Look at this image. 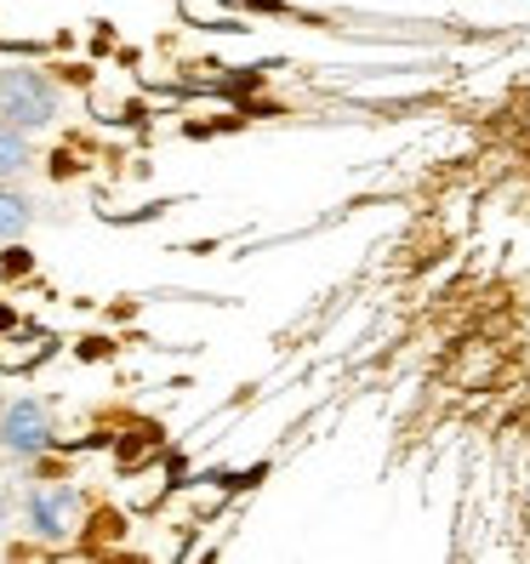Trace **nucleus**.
<instances>
[{"label":"nucleus","instance_id":"nucleus-1","mask_svg":"<svg viewBox=\"0 0 530 564\" xmlns=\"http://www.w3.org/2000/svg\"><path fill=\"white\" fill-rule=\"evenodd\" d=\"M57 109H63V91L41 69H29V63L0 69V120H12L35 138V131H46L57 120Z\"/></svg>","mask_w":530,"mask_h":564},{"label":"nucleus","instance_id":"nucleus-3","mask_svg":"<svg viewBox=\"0 0 530 564\" xmlns=\"http://www.w3.org/2000/svg\"><path fill=\"white\" fill-rule=\"evenodd\" d=\"M80 513H86L80 490L63 485V479H46V485H29V490H23V524L35 530L41 542H69L75 524H80Z\"/></svg>","mask_w":530,"mask_h":564},{"label":"nucleus","instance_id":"nucleus-5","mask_svg":"<svg viewBox=\"0 0 530 564\" xmlns=\"http://www.w3.org/2000/svg\"><path fill=\"white\" fill-rule=\"evenodd\" d=\"M29 160H35V149H29V131L0 120V183H18L29 172Z\"/></svg>","mask_w":530,"mask_h":564},{"label":"nucleus","instance_id":"nucleus-4","mask_svg":"<svg viewBox=\"0 0 530 564\" xmlns=\"http://www.w3.org/2000/svg\"><path fill=\"white\" fill-rule=\"evenodd\" d=\"M29 223H35V200H29L18 183H0V246L23 240Z\"/></svg>","mask_w":530,"mask_h":564},{"label":"nucleus","instance_id":"nucleus-2","mask_svg":"<svg viewBox=\"0 0 530 564\" xmlns=\"http://www.w3.org/2000/svg\"><path fill=\"white\" fill-rule=\"evenodd\" d=\"M57 445V416L46 400L35 393H18V400L0 405V451L18 456V462H35Z\"/></svg>","mask_w":530,"mask_h":564}]
</instances>
